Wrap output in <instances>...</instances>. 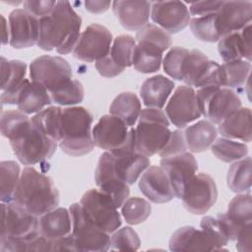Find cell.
<instances>
[{
    "instance_id": "obj_19",
    "label": "cell",
    "mask_w": 252,
    "mask_h": 252,
    "mask_svg": "<svg viewBox=\"0 0 252 252\" xmlns=\"http://www.w3.org/2000/svg\"><path fill=\"white\" fill-rule=\"evenodd\" d=\"M190 12L181 1L153 2L151 18L157 26L169 34L177 33L184 30L190 22Z\"/></svg>"
},
{
    "instance_id": "obj_15",
    "label": "cell",
    "mask_w": 252,
    "mask_h": 252,
    "mask_svg": "<svg viewBox=\"0 0 252 252\" xmlns=\"http://www.w3.org/2000/svg\"><path fill=\"white\" fill-rule=\"evenodd\" d=\"M168 120L177 128H184L202 114L199 109L196 92L192 87L179 86L165 106Z\"/></svg>"
},
{
    "instance_id": "obj_11",
    "label": "cell",
    "mask_w": 252,
    "mask_h": 252,
    "mask_svg": "<svg viewBox=\"0 0 252 252\" xmlns=\"http://www.w3.org/2000/svg\"><path fill=\"white\" fill-rule=\"evenodd\" d=\"M112 41V34L107 28L91 24L81 32L73 55L84 62L97 61L109 54Z\"/></svg>"
},
{
    "instance_id": "obj_36",
    "label": "cell",
    "mask_w": 252,
    "mask_h": 252,
    "mask_svg": "<svg viewBox=\"0 0 252 252\" xmlns=\"http://www.w3.org/2000/svg\"><path fill=\"white\" fill-rule=\"evenodd\" d=\"M21 177L20 165L14 160L0 162V200L1 203H10Z\"/></svg>"
},
{
    "instance_id": "obj_13",
    "label": "cell",
    "mask_w": 252,
    "mask_h": 252,
    "mask_svg": "<svg viewBox=\"0 0 252 252\" xmlns=\"http://www.w3.org/2000/svg\"><path fill=\"white\" fill-rule=\"evenodd\" d=\"M94 179L99 190L110 196L117 208H121L129 198V185L119 177L114 157L109 152L105 151L100 155L94 171Z\"/></svg>"
},
{
    "instance_id": "obj_8",
    "label": "cell",
    "mask_w": 252,
    "mask_h": 252,
    "mask_svg": "<svg viewBox=\"0 0 252 252\" xmlns=\"http://www.w3.org/2000/svg\"><path fill=\"white\" fill-rule=\"evenodd\" d=\"M72 218V236L77 251L103 252L109 250L110 236L95 225L85 214L80 203L69 207Z\"/></svg>"
},
{
    "instance_id": "obj_5",
    "label": "cell",
    "mask_w": 252,
    "mask_h": 252,
    "mask_svg": "<svg viewBox=\"0 0 252 252\" xmlns=\"http://www.w3.org/2000/svg\"><path fill=\"white\" fill-rule=\"evenodd\" d=\"M138 120L135 129L137 152L148 158L158 154L171 134L165 112L159 108H144Z\"/></svg>"
},
{
    "instance_id": "obj_2",
    "label": "cell",
    "mask_w": 252,
    "mask_h": 252,
    "mask_svg": "<svg viewBox=\"0 0 252 252\" xmlns=\"http://www.w3.org/2000/svg\"><path fill=\"white\" fill-rule=\"evenodd\" d=\"M12 202L40 217L58 207L60 195L49 176L27 166L21 173Z\"/></svg>"
},
{
    "instance_id": "obj_46",
    "label": "cell",
    "mask_w": 252,
    "mask_h": 252,
    "mask_svg": "<svg viewBox=\"0 0 252 252\" xmlns=\"http://www.w3.org/2000/svg\"><path fill=\"white\" fill-rule=\"evenodd\" d=\"M200 226L215 240L220 250H223V246L228 243L229 237L221 220L218 216L217 218L206 216L202 219Z\"/></svg>"
},
{
    "instance_id": "obj_29",
    "label": "cell",
    "mask_w": 252,
    "mask_h": 252,
    "mask_svg": "<svg viewBox=\"0 0 252 252\" xmlns=\"http://www.w3.org/2000/svg\"><path fill=\"white\" fill-rule=\"evenodd\" d=\"M218 132L227 139H237L242 142H251V110L240 107L219 124Z\"/></svg>"
},
{
    "instance_id": "obj_24",
    "label": "cell",
    "mask_w": 252,
    "mask_h": 252,
    "mask_svg": "<svg viewBox=\"0 0 252 252\" xmlns=\"http://www.w3.org/2000/svg\"><path fill=\"white\" fill-rule=\"evenodd\" d=\"M152 2L149 1H114L112 10L121 26L128 31H139L145 27L151 16Z\"/></svg>"
},
{
    "instance_id": "obj_35",
    "label": "cell",
    "mask_w": 252,
    "mask_h": 252,
    "mask_svg": "<svg viewBox=\"0 0 252 252\" xmlns=\"http://www.w3.org/2000/svg\"><path fill=\"white\" fill-rule=\"evenodd\" d=\"M228 220L238 232L247 224L252 223V201L250 193H241L232 198L225 213Z\"/></svg>"
},
{
    "instance_id": "obj_48",
    "label": "cell",
    "mask_w": 252,
    "mask_h": 252,
    "mask_svg": "<svg viewBox=\"0 0 252 252\" xmlns=\"http://www.w3.org/2000/svg\"><path fill=\"white\" fill-rule=\"evenodd\" d=\"M184 152H187L184 132L180 129H176L174 131H171V134L169 136L167 143L162 148V150L158 153V155L162 158L179 155Z\"/></svg>"
},
{
    "instance_id": "obj_43",
    "label": "cell",
    "mask_w": 252,
    "mask_h": 252,
    "mask_svg": "<svg viewBox=\"0 0 252 252\" xmlns=\"http://www.w3.org/2000/svg\"><path fill=\"white\" fill-rule=\"evenodd\" d=\"M188 52L189 50L184 47H180V46L171 47L166 52L161 63L165 74H167L170 78L174 80L182 81L184 62Z\"/></svg>"
},
{
    "instance_id": "obj_52",
    "label": "cell",
    "mask_w": 252,
    "mask_h": 252,
    "mask_svg": "<svg viewBox=\"0 0 252 252\" xmlns=\"http://www.w3.org/2000/svg\"><path fill=\"white\" fill-rule=\"evenodd\" d=\"M222 1H199L193 2L190 5V15L200 17L211 14H216L220 10Z\"/></svg>"
},
{
    "instance_id": "obj_25",
    "label": "cell",
    "mask_w": 252,
    "mask_h": 252,
    "mask_svg": "<svg viewBox=\"0 0 252 252\" xmlns=\"http://www.w3.org/2000/svg\"><path fill=\"white\" fill-rule=\"evenodd\" d=\"M218 51L224 62L251 61V24L240 32L226 34L218 41Z\"/></svg>"
},
{
    "instance_id": "obj_4",
    "label": "cell",
    "mask_w": 252,
    "mask_h": 252,
    "mask_svg": "<svg viewBox=\"0 0 252 252\" xmlns=\"http://www.w3.org/2000/svg\"><path fill=\"white\" fill-rule=\"evenodd\" d=\"M10 145L19 161L25 165H33L50 158L56 152L58 142L38 129L27 118L8 136Z\"/></svg>"
},
{
    "instance_id": "obj_55",
    "label": "cell",
    "mask_w": 252,
    "mask_h": 252,
    "mask_svg": "<svg viewBox=\"0 0 252 252\" xmlns=\"http://www.w3.org/2000/svg\"><path fill=\"white\" fill-rule=\"evenodd\" d=\"M2 19V44H8L10 43V31H9V25L6 22V19L3 15H1Z\"/></svg>"
},
{
    "instance_id": "obj_37",
    "label": "cell",
    "mask_w": 252,
    "mask_h": 252,
    "mask_svg": "<svg viewBox=\"0 0 252 252\" xmlns=\"http://www.w3.org/2000/svg\"><path fill=\"white\" fill-rule=\"evenodd\" d=\"M62 108L60 106H48L35 113L31 120L48 137L59 141Z\"/></svg>"
},
{
    "instance_id": "obj_9",
    "label": "cell",
    "mask_w": 252,
    "mask_h": 252,
    "mask_svg": "<svg viewBox=\"0 0 252 252\" xmlns=\"http://www.w3.org/2000/svg\"><path fill=\"white\" fill-rule=\"evenodd\" d=\"M72 76L70 64L60 56L41 55L30 65L31 80L42 85L49 94L68 86L73 80Z\"/></svg>"
},
{
    "instance_id": "obj_54",
    "label": "cell",
    "mask_w": 252,
    "mask_h": 252,
    "mask_svg": "<svg viewBox=\"0 0 252 252\" xmlns=\"http://www.w3.org/2000/svg\"><path fill=\"white\" fill-rule=\"evenodd\" d=\"M112 3L110 1H101V0H94V1H85V8L87 11L94 13V14H100L108 10Z\"/></svg>"
},
{
    "instance_id": "obj_50",
    "label": "cell",
    "mask_w": 252,
    "mask_h": 252,
    "mask_svg": "<svg viewBox=\"0 0 252 252\" xmlns=\"http://www.w3.org/2000/svg\"><path fill=\"white\" fill-rule=\"evenodd\" d=\"M56 4H57V1H52V0H39V1L28 0L23 2L24 9L38 19L50 15L54 10Z\"/></svg>"
},
{
    "instance_id": "obj_32",
    "label": "cell",
    "mask_w": 252,
    "mask_h": 252,
    "mask_svg": "<svg viewBox=\"0 0 252 252\" xmlns=\"http://www.w3.org/2000/svg\"><path fill=\"white\" fill-rule=\"evenodd\" d=\"M141 110V101L137 94L132 92L119 94L109 106V113L120 118L129 127L135 125Z\"/></svg>"
},
{
    "instance_id": "obj_1",
    "label": "cell",
    "mask_w": 252,
    "mask_h": 252,
    "mask_svg": "<svg viewBox=\"0 0 252 252\" xmlns=\"http://www.w3.org/2000/svg\"><path fill=\"white\" fill-rule=\"evenodd\" d=\"M82 18L68 1H57L52 13L39 19L37 46L45 51L68 54L74 51L81 35Z\"/></svg>"
},
{
    "instance_id": "obj_31",
    "label": "cell",
    "mask_w": 252,
    "mask_h": 252,
    "mask_svg": "<svg viewBox=\"0 0 252 252\" xmlns=\"http://www.w3.org/2000/svg\"><path fill=\"white\" fill-rule=\"evenodd\" d=\"M187 149L192 153H202L208 150L217 139L218 129L209 120H200L183 131Z\"/></svg>"
},
{
    "instance_id": "obj_28",
    "label": "cell",
    "mask_w": 252,
    "mask_h": 252,
    "mask_svg": "<svg viewBox=\"0 0 252 252\" xmlns=\"http://www.w3.org/2000/svg\"><path fill=\"white\" fill-rule=\"evenodd\" d=\"M52 103L49 92L39 83L26 82L17 99L18 109L25 114L37 113Z\"/></svg>"
},
{
    "instance_id": "obj_6",
    "label": "cell",
    "mask_w": 252,
    "mask_h": 252,
    "mask_svg": "<svg viewBox=\"0 0 252 252\" xmlns=\"http://www.w3.org/2000/svg\"><path fill=\"white\" fill-rule=\"evenodd\" d=\"M196 97L201 114L214 124L221 123L241 107V100L237 94L225 87L200 88L196 92Z\"/></svg>"
},
{
    "instance_id": "obj_7",
    "label": "cell",
    "mask_w": 252,
    "mask_h": 252,
    "mask_svg": "<svg viewBox=\"0 0 252 252\" xmlns=\"http://www.w3.org/2000/svg\"><path fill=\"white\" fill-rule=\"evenodd\" d=\"M1 240H30L40 234L39 217L14 202L1 203Z\"/></svg>"
},
{
    "instance_id": "obj_47",
    "label": "cell",
    "mask_w": 252,
    "mask_h": 252,
    "mask_svg": "<svg viewBox=\"0 0 252 252\" xmlns=\"http://www.w3.org/2000/svg\"><path fill=\"white\" fill-rule=\"evenodd\" d=\"M136 40L144 39L151 42H154L163 48L164 50H167L171 46V35L166 32L164 30L159 28L157 25L153 24H147L145 27H143L141 30H139L136 33Z\"/></svg>"
},
{
    "instance_id": "obj_12",
    "label": "cell",
    "mask_w": 252,
    "mask_h": 252,
    "mask_svg": "<svg viewBox=\"0 0 252 252\" xmlns=\"http://www.w3.org/2000/svg\"><path fill=\"white\" fill-rule=\"evenodd\" d=\"M185 209L194 215L207 213L217 202L218 188L212 176L198 173L191 179L182 196Z\"/></svg>"
},
{
    "instance_id": "obj_16",
    "label": "cell",
    "mask_w": 252,
    "mask_h": 252,
    "mask_svg": "<svg viewBox=\"0 0 252 252\" xmlns=\"http://www.w3.org/2000/svg\"><path fill=\"white\" fill-rule=\"evenodd\" d=\"M131 128L114 115H102L93 128L94 144L106 152L118 150L128 141Z\"/></svg>"
},
{
    "instance_id": "obj_21",
    "label": "cell",
    "mask_w": 252,
    "mask_h": 252,
    "mask_svg": "<svg viewBox=\"0 0 252 252\" xmlns=\"http://www.w3.org/2000/svg\"><path fill=\"white\" fill-rule=\"evenodd\" d=\"M139 189L148 200L156 204L171 201L174 191L164 170L158 165L149 166L141 175Z\"/></svg>"
},
{
    "instance_id": "obj_49",
    "label": "cell",
    "mask_w": 252,
    "mask_h": 252,
    "mask_svg": "<svg viewBox=\"0 0 252 252\" xmlns=\"http://www.w3.org/2000/svg\"><path fill=\"white\" fill-rule=\"evenodd\" d=\"M209 86L222 87V73L220 65L213 60L209 61L207 69L201 79L199 80L196 88H204Z\"/></svg>"
},
{
    "instance_id": "obj_45",
    "label": "cell",
    "mask_w": 252,
    "mask_h": 252,
    "mask_svg": "<svg viewBox=\"0 0 252 252\" xmlns=\"http://www.w3.org/2000/svg\"><path fill=\"white\" fill-rule=\"evenodd\" d=\"M52 102L59 105H74L83 101L85 90L81 82L73 79L71 83L61 91L50 94Z\"/></svg>"
},
{
    "instance_id": "obj_40",
    "label": "cell",
    "mask_w": 252,
    "mask_h": 252,
    "mask_svg": "<svg viewBox=\"0 0 252 252\" xmlns=\"http://www.w3.org/2000/svg\"><path fill=\"white\" fill-rule=\"evenodd\" d=\"M216 14L190 19L189 26L191 32L199 40L206 42H218L220 39L217 27Z\"/></svg>"
},
{
    "instance_id": "obj_41",
    "label": "cell",
    "mask_w": 252,
    "mask_h": 252,
    "mask_svg": "<svg viewBox=\"0 0 252 252\" xmlns=\"http://www.w3.org/2000/svg\"><path fill=\"white\" fill-rule=\"evenodd\" d=\"M150 202L140 197H130L121 206V214L127 223L136 225L144 222L151 215Z\"/></svg>"
},
{
    "instance_id": "obj_18",
    "label": "cell",
    "mask_w": 252,
    "mask_h": 252,
    "mask_svg": "<svg viewBox=\"0 0 252 252\" xmlns=\"http://www.w3.org/2000/svg\"><path fill=\"white\" fill-rule=\"evenodd\" d=\"M10 45L22 49L37 44L39 19L25 9H15L9 15Z\"/></svg>"
},
{
    "instance_id": "obj_14",
    "label": "cell",
    "mask_w": 252,
    "mask_h": 252,
    "mask_svg": "<svg viewBox=\"0 0 252 252\" xmlns=\"http://www.w3.org/2000/svg\"><path fill=\"white\" fill-rule=\"evenodd\" d=\"M109 153L114 157L115 168L119 177L128 185L134 184L151 164L149 158L136 150L134 128H131L126 144L120 149Z\"/></svg>"
},
{
    "instance_id": "obj_44",
    "label": "cell",
    "mask_w": 252,
    "mask_h": 252,
    "mask_svg": "<svg viewBox=\"0 0 252 252\" xmlns=\"http://www.w3.org/2000/svg\"><path fill=\"white\" fill-rule=\"evenodd\" d=\"M141 240L138 233L130 226H124L113 232L110 237V250L137 251Z\"/></svg>"
},
{
    "instance_id": "obj_42",
    "label": "cell",
    "mask_w": 252,
    "mask_h": 252,
    "mask_svg": "<svg viewBox=\"0 0 252 252\" xmlns=\"http://www.w3.org/2000/svg\"><path fill=\"white\" fill-rule=\"evenodd\" d=\"M136 40L132 35L121 34L116 36L110 48V56L123 69L131 67L133 62Z\"/></svg>"
},
{
    "instance_id": "obj_33",
    "label": "cell",
    "mask_w": 252,
    "mask_h": 252,
    "mask_svg": "<svg viewBox=\"0 0 252 252\" xmlns=\"http://www.w3.org/2000/svg\"><path fill=\"white\" fill-rule=\"evenodd\" d=\"M251 158L245 157L234 161L227 170V186L234 193H250L251 189Z\"/></svg>"
},
{
    "instance_id": "obj_20",
    "label": "cell",
    "mask_w": 252,
    "mask_h": 252,
    "mask_svg": "<svg viewBox=\"0 0 252 252\" xmlns=\"http://www.w3.org/2000/svg\"><path fill=\"white\" fill-rule=\"evenodd\" d=\"M216 16L220 37L240 32L251 24L252 3L250 1H222Z\"/></svg>"
},
{
    "instance_id": "obj_3",
    "label": "cell",
    "mask_w": 252,
    "mask_h": 252,
    "mask_svg": "<svg viewBox=\"0 0 252 252\" xmlns=\"http://www.w3.org/2000/svg\"><path fill=\"white\" fill-rule=\"evenodd\" d=\"M92 113L83 106H70L62 110L58 146L67 155L81 157L91 153L93 140Z\"/></svg>"
},
{
    "instance_id": "obj_51",
    "label": "cell",
    "mask_w": 252,
    "mask_h": 252,
    "mask_svg": "<svg viewBox=\"0 0 252 252\" xmlns=\"http://www.w3.org/2000/svg\"><path fill=\"white\" fill-rule=\"evenodd\" d=\"M95 68L99 75L105 78L116 77L124 71L122 67L115 63L110 54H107L103 58L95 61Z\"/></svg>"
},
{
    "instance_id": "obj_34",
    "label": "cell",
    "mask_w": 252,
    "mask_h": 252,
    "mask_svg": "<svg viewBox=\"0 0 252 252\" xmlns=\"http://www.w3.org/2000/svg\"><path fill=\"white\" fill-rule=\"evenodd\" d=\"M222 73V87L228 89H240L249 82L251 63L247 60H235L224 62L220 65Z\"/></svg>"
},
{
    "instance_id": "obj_23",
    "label": "cell",
    "mask_w": 252,
    "mask_h": 252,
    "mask_svg": "<svg viewBox=\"0 0 252 252\" xmlns=\"http://www.w3.org/2000/svg\"><path fill=\"white\" fill-rule=\"evenodd\" d=\"M169 250L181 251H215L220 250L215 240L202 228L186 225L178 228L170 237Z\"/></svg>"
},
{
    "instance_id": "obj_53",
    "label": "cell",
    "mask_w": 252,
    "mask_h": 252,
    "mask_svg": "<svg viewBox=\"0 0 252 252\" xmlns=\"http://www.w3.org/2000/svg\"><path fill=\"white\" fill-rule=\"evenodd\" d=\"M251 228L252 223L241 228L236 236V249L239 252L251 251Z\"/></svg>"
},
{
    "instance_id": "obj_17",
    "label": "cell",
    "mask_w": 252,
    "mask_h": 252,
    "mask_svg": "<svg viewBox=\"0 0 252 252\" xmlns=\"http://www.w3.org/2000/svg\"><path fill=\"white\" fill-rule=\"evenodd\" d=\"M160 167L166 173L175 197L181 199L186 186L198 170V162L190 152L162 158Z\"/></svg>"
},
{
    "instance_id": "obj_38",
    "label": "cell",
    "mask_w": 252,
    "mask_h": 252,
    "mask_svg": "<svg viewBox=\"0 0 252 252\" xmlns=\"http://www.w3.org/2000/svg\"><path fill=\"white\" fill-rule=\"evenodd\" d=\"M210 59L198 49L189 50L183 67L182 82L189 87H196L199 80L205 73Z\"/></svg>"
},
{
    "instance_id": "obj_39",
    "label": "cell",
    "mask_w": 252,
    "mask_h": 252,
    "mask_svg": "<svg viewBox=\"0 0 252 252\" xmlns=\"http://www.w3.org/2000/svg\"><path fill=\"white\" fill-rule=\"evenodd\" d=\"M211 149L215 157L224 162L236 161L248 155V147L244 143L223 137L216 139Z\"/></svg>"
},
{
    "instance_id": "obj_26",
    "label": "cell",
    "mask_w": 252,
    "mask_h": 252,
    "mask_svg": "<svg viewBox=\"0 0 252 252\" xmlns=\"http://www.w3.org/2000/svg\"><path fill=\"white\" fill-rule=\"evenodd\" d=\"M40 235L50 241L65 237L72 232V218L66 208L57 207L39 217Z\"/></svg>"
},
{
    "instance_id": "obj_27",
    "label": "cell",
    "mask_w": 252,
    "mask_h": 252,
    "mask_svg": "<svg viewBox=\"0 0 252 252\" xmlns=\"http://www.w3.org/2000/svg\"><path fill=\"white\" fill-rule=\"evenodd\" d=\"M175 84L163 75L148 78L140 89V95L147 107L161 109L171 94Z\"/></svg>"
},
{
    "instance_id": "obj_30",
    "label": "cell",
    "mask_w": 252,
    "mask_h": 252,
    "mask_svg": "<svg viewBox=\"0 0 252 252\" xmlns=\"http://www.w3.org/2000/svg\"><path fill=\"white\" fill-rule=\"evenodd\" d=\"M164 51L163 48L154 42L144 39L136 40L132 65L140 73H155L160 69Z\"/></svg>"
},
{
    "instance_id": "obj_22",
    "label": "cell",
    "mask_w": 252,
    "mask_h": 252,
    "mask_svg": "<svg viewBox=\"0 0 252 252\" xmlns=\"http://www.w3.org/2000/svg\"><path fill=\"white\" fill-rule=\"evenodd\" d=\"M27 65L21 60L8 61L1 57V102L2 104H17L21 90L28 79L25 78Z\"/></svg>"
},
{
    "instance_id": "obj_10",
    "label": "cell",
    "mask_w": 252,
    "mask_h": 252,
    "mask_svg": "<svg viewBox=\"0 0 252 252\" xmlns=\"http://www.w3.org/2000/svg\"><path fill=\"white\" fill-rule=\"evenodd\" d=\"M86 216L99 228L113 233L122 223L117 207L110 196L97 189L87 191L80 200Z\"/></svg>"
}]
</instances>
